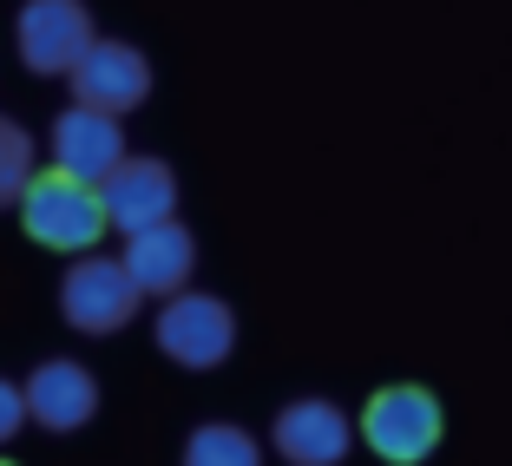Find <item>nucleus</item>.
<instances>
[{
	"instance_id": "1",
	"label": "nucleus",
	"mask_w": 512,
	"mask_h": 466,
	"mask_svg": "<svg viewBox=\"0 0 512 466\" xmlns=\"http://www.w3.org/2000/svg\"><path fill=\"white\" fill-rule=\"evenodd\" d=\"M20 224L40 250H92L99 230H106V204H99V184L66 178V171H33L27 191H20Z\"/></svg>"
},
{
	"instance_id": "2",
	"label": "nucleus",
	"mask_w": 512,
	"mask_h": 466,
	"mask_svg": "<svg viewBox=\"0 0 512 466\" xmlns=\"http://www.w3.org/2000/svg\"><path fill=\"white\" fill-rule=\"evenodd\" d=\"M440 427H447V414L427 388H381L362 407V440L388 466H421L440 447Z\"/></svg>"
},
{
	"instance_id": "3",
	"label": "nucleus",
	"mask_w": 512,
	"mask_h": 466,
	"mask_svg": "<svg viewBox=\"0 0 512 466\" xmlns=\"http://www.w3.org/2000/svg\"><path fill=\"white\" fill-rule=\"evenodd\" d=\"M138 296H145V289L132 283V270L112 263V256H92V250H79V263L60 276V316L73 322L79 335L125 329V322L138 316Z\"/></svg>"
},
{
	"instance_id": "4",
	"label": "nucleus",
	"mask_w": 512,
	"mask_h": 466,
	"mask_svg": "<svg viewBox=\"0 0 512 466\" xmlns=\"http://www.w3.org/2000/svg\"><path fill=\"white\" fill-rule=\"evenodd\" d=\"M158 348H165L178 368H217V361L237 348L230 302L204 296V289H178V296L158 309Z\"/></svg>"
},
{
	"instance_id": "5",
	"label": "nucleus",
	"mask_w": 512,
	"mask_h": 466,
	"mask_svg": "<svg viewBox=\"0 0 512 466\" xmlns=\"http://www.w3.org/2000/svg\"><path fill=\"white\" fill-rule=\"evenodd\" d=\"M92 40L99 33H92L86 0H27L14 20V46L27 60V73H73Z\"/></svg>"
},
{
	"instance_id": "6",
	"label": "nucleus",
	"mask_w": 512,
	"mask_h": 466,
	"mask_svg": "<svg viewBox=\"0 0 512 466\" xmlns=\"http://www.w3.org/2000/svg\"><path fill=\"white\" fill-rule=\"evenodd\" d=\"M66 79H73L79 106H99V112H112V119L151 99V66H145V53L125 46V40H92Z\"/></svg>"
},
{
	"instance_id": "7",
	"label": "nucleus",
	"mask_w": 512,
	"mask_h": 466,
	"mask_svg": "<svg viewBox=\"0 0 512 466\" xmlns=\"http://www.w3.org/2000/svg\"><path fill=\"white\" fill-rule=\"evenodd\" d=\"M99 204H106V224L132 237V230L165 224L178 211V178H171L165 158H119L99 178Z\"/></svg>"
},
{
	"instance_id": "8",
	"label": "nucleus",
	"mask_w": 512,
	"mask_h": 466,
	"mask_svg": "<svg viewBox=\"0 0 512 466\" xmlns=\"http://www.w3.org/2000/svg\"><path fill=\"white\" fill-rule=\"evenodd\" d=\"M125 158V132L112 112L99 106H66L60 119H53V171H66V178H86L99 184L112 165Z\"/></svg>"
},
{
	"instance_id": "9",
	"label": "nucleus",
	"mask_w": 512,
	"mask_h": 466,
	"mask_svg": "<svg viewBox=\"0 0 512 466\" xmlns=\"http://www.w3.org/2000/svg\"><path fill=\"white\" fill-rule=\"evenodd\" d=\"M348 440H355V427L335 401H289L270 427V447L289 466H335L348 453Z\"/></svg>"
},
{
	"instance_id": "10",
	"label": "nucleus",
	"mask_w": 512,
	"mask_h": 466,
	"mask_svg": "<svg viewBox=\"0 0 512 466\" xmlns=\"http://www.w3.org/2000/svg\"><path fill=\"white\" fill-rule=\"evenodd\" d=\"M125 270H132V283L145 289V296H178L184 283H191V263H197V243L191 230L178 224V217H165V224H145L125 237Z\"/></svg>"
},
{
	"instance_id": "11",
	"label": "nucleus",
	"mask_w": 512,
	"mask_h": 466,
	"mask_svg": "<svg viewBox=\"0 0 512 466\" xmlns=\"http://www.w3.org/2000/svg\"><path fill=\"white\" fill-rule=\"evenodd\" d=\"M27 414L46 434H79L99 414V381L79 361H40L33 381H27Z\"/></svg>"
},
{
	"instance_id": "12",
	"label": "nucleus",
	"mask_w": 512,
	"mask_h": 466,
	"mask_svg": "<svg viewBox=\"0 0 512 466\" xmlns=\"http://www.w3.org/2000/svg\"><path fill=\"white\" fill-rule=\"evenodd\" d=\"M184 466H263V453H256V440L243 434V427H197L191 440H184Z\"/></svg>"
},
{
	"instance_id": "13",
	"label": "nucleus",
	"mask_w": 512,
	"mask_h": 466,
	"mask_svg": "<svg viewBox=\"0 0 512 466\" xmlns=\"http://www.w3.org/2000/svg\"><path fill=\"white\" fill-rule=\"evenodd\" d=\"M33 178V132H20L7 112H0V204H20Z\"/></svg>"
},
{
	"instance_id": "14",
	"label": "nucleus",
	"mask_w": 512,
	"mask_h": 466,
	"mask_svg": "<svg viewBox=\"0 0 512 466\" xmlns=\"http://www.w3.org/2000/svg\"><path fill=\"white\" fill-rule=\"evenodd\" d=\"M20 421H27V388H14V381H0V447L20 434Z\"/></svg>"
},
{
	"instance_id": "15",
	"label": "nucleus",
	"mask_w": 512,
	"mask_h": 466,
	"mask_svg": "<svg viewBox=\"0 0 512 466\" xmlns=\"http://www.w3.org/2000/svg\"><path fill=\"white\" fill-rule=\"evenodd\" d=\"M0 466H7V460H0Z\"/></svg>"
}]
</instances>
